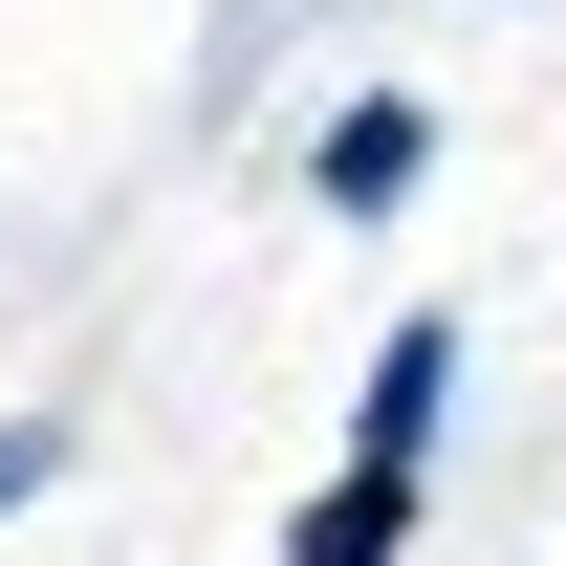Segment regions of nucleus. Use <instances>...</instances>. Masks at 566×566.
Instances as JSON below:
<instances>
[{
    "mask_svg": "<svg viewBox=\"0 0 566 566\" xmlns=\"http://www.w3.org/2000/svg\"><path fill=\"white\" fill-rule=\"evenodd\" d=\"M44 480H66V436L22 415V436H0V523H22V501H44Z\"/></svg>",
    "mask_w": 566,
    "mask_h": 566,
    "instance_id": "20e7f679",
    "label": "nucleus"
},
{
    "mask_svg": "<svg viewBox=\"0 0 566 566\" xmlns=\"http://www.w3.org/2000/svg\"><path fill=\"white\" fill-rule=\"evenodd\" d=\"M415 480L436 458H327V501L283 523V566H415Z\"/></svg>",
    "mask_w": 566,
    "mask_h": 566,
    "instance_id": "f03ea898",
    "label": "nucleus"
},
{
    "mask_svg": "<svg viewBox=\"0 0 566 566\" xmlns=\"http://www.w3.org/2000/svg\"><path fill=\"white\" fill-rule=\"evenodd\" d=\"M415 175H436V109H415V87H349V109L305 132V197H327V218H392Z\"/></svg>",
    "mask_w": 566,
    "mask_h": 566,
    "instance_id": "f257e3e1",
    "label": "nucleus"
},
{
    "mask_svg": "<svg viewBox=\"0 0 566 566\" xmlns=\"http://www.w3.org/2000/svg\"><path fill=\"white\" fill-rule=\"evenodd\" d=\"M436 415H458V327H370V392H349V458H436Z\"/></svg>",
    "mask_w": 566,
    "mask_h": 566,
    "instance_id": "7ed1b4c3",
    "label": "nucleus"
}]
</instances>
